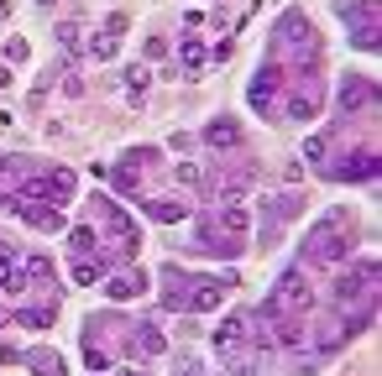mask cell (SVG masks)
<instances>
[{
    "label": "cell",
    "mask_w": 382,
    "mask_h": 376,
    "mask_svg": "<svg viewBox=\"0 0 382 376\" xmlns=\"http://www.w3.org/2000/svg\"><path fill=\"white\" fill-rule=\"evenodd\" d=\"M84 52H89V58H100V63H105V58H115V37H110V32H105V37H89Z\"/></svg>",
    "instance_id": "18"
},
{
    "label": "cell",
    "mask_w": 382,
    "mask_h": 376,
    "mask_svg": "<svg viewBox=\"0 0 382 376\" xmlns=\"http://www.w3.org/2000/svg\"><path fill=\"white\" fill-rule=\"evenodd\" d=\"M189 272H178V266H163V308H173V314H189Z\"/></svg>",
    "instance_id": "10"
},
{
    "label": "cell",
    "mask_w": 382,
    "mask_h": 376,
    "mask_svg": "<svg viewBox=\"0 0 382 376\" xmlns=\"http://www.w3.org/2000/svg\"><path fill=\"white\" fill-rule=\"evenodd\" d=\"M314 58H320V32L304 21V11H288L272 32V63L283 74H309Z\"/></svg>",
    "instance_id": "1"
},
{
    "label": "cell",
    "mask_w": 382,
    "mask_h": 376,
    "mask_svg": "<svg viewBox=\"0 0 382 376\" xmlns=\"http://www.w3.org/2000/svg\"><path fill=\"white\" fill-rule=\"evenodd\" d=\"M11 16V0H0V21H6Z\"/></svg>",
    "instance_id": "28"
},
{
    "label": "cell",
    "mask_w": 382,
    "mask_h": 376,
    "mask_svg": "<svg viewBox=\"0 0 382 376\" xmlns=\"http://www.w3.org/2000/svg\"><path fill=\"white\" fill-rule=\"evenodd\" d=\"M278 89H283V69H278V63H262L257 78H252V89H246L252 110L257 115H272V110H278Z\"/></svg>",
    "instance_id": "5"
},
{
    "label": "cell",
    "mask_w": 382,
    "mask_h": 376,
    "mask_svg": "<svg viewBox=\"0 0 382 376\" xmlns=\"http://www.w3.org/2000/svg\"><path fill=\"white\" fill-rule=\"evenodd\" d=\"M37 6H52V0H37Z\"/></svg>",
    "instance_id": "29"
},
{
    "label": "cell",
    "mask_w": 382,
    "mask_h": 376,
    "mask_svg": "<svg viewBox=\"0 0 382 376\" xmlns=\"http://www.w3.org/2000/svg\"><path fill=\"white\" fill-rule=\"evenodd\" d=\"M194 246H199L204 257H236V251H241V240H236L226 225L215 220V209H209L204 220H199V230H194Z\"/></svg>",
    "instance_id": "4"
},
{
    "label": "cell",
    "mask_w": 382,
    "mask_h": 376,
    "mask_svg": "<svg viewBox=\"0 0 382 376\" xmlns=\"http://www.w3.org/2000/svg\"><path fill=\"white\" fill-rule=\"evenodd\" d=\"M26 277H52V262L47 257H32V262H26Z\"/></svg>",
    "instance_id": "25"
},
{
    "label": "cell",
    "mask_w": 382,
    "mask_h": 376,
    "mask_svg": "<svg viewBox=\"0 0 382 376\" xmlns=\"http://www.w3.org/2000/svg\"><path fill=\"white\" fill-rule=\"evenodd\" d=\"M11 324V308H0V329H6Z\"/></svg>",
    "instance_id": "27"
},
{
    "label": "cell",
    "mask_w": 382,
    "mask_h": 376,
    "mask_svg": "<svg viewBox=\"0 0 382 376\" xmlns=\"http://www.w3.org/2000/svg\"><path fill=\"white\" fill-rule=\"evenodd\" d=\"M304 157H309V163H325V157H330V136H309L304 141Z\"/></svg>",
    "instance_id": "20"
},
{
    "label": "cell",
    "mask_w": 382,
    "mask_h": 376,
    "mask_svg": "<svg viewBox=\"0 0 382 376\" xmlns=\"http://www.w3.org/2000/svg\"><path fill=\"white\" fill-rule=\"evenodd\" d=\"M204 141L220 146V152H226V146H241V126H236L231 115H215V120H209V131H204Z\"/></svg>",
    "instance_id": "14"
},
{
    "label": "cell",
    "mask_w": 382,
    "mask_h": 376,
    "mask_svg": "<svg viewBox=\"0 0 382 376\" xmlns=\"http://www.w3.org/2000/svg\"><path fill=\"white\" fill-rule=\"evenodd\" d=\"M147 214H152L157 225H178V220H183L189 209H183L178 199H152V204H147Z\"/></svg>",
    "instance_id": "15"
},
{
    "label": "cell",
    "mask_w": 382,
    "mask_h": 376,
    "mask_svg": "<svg viewBox=\"0 0 382 376\" xmlns=\"http://www.w3.org/2000/svg\"><path fill=\"white\" fill-rule=\"evenodd\" d=\"M351 235H357V214L351 209H330V214H320V220L309 225L304 251L314 262H340L351 251Z\"/></svg>",
    "instance_id": "2"
},
{
    "label": "cell",
    "mask_w": 382,
    "mask_h": 376,
    "mask_svg": "<svg viewBox=\"0 0 382 376\" xmlns=\"http://www.w3.org/2000/svg\"><path fill=\"white\" fill-rule=\"evenodd\" d=\"M16 366H32V371H58V376H63V356H52V351H21Z\"/></svg>",
    "instance_id": "16"
},
{
    "label": "cell",
    "mask_w": 382,
    "mask_h": 376,
    "mask_svg": "<svg viewBox=\"0 0 382 376\" xmlns=\"http://www.w3.org/2000/svg\"><path fill=\"white\" fill-rule=\"evenodd\" d=\"M58 47H79V21H58Z\"/></svg>",
    "instance_id": "23"
},
{
    "label": "cell",
    "mask_w": 382,
    "mask_h": 376,
    "mask_svg": "<svg viewBox=\"0 0 382 376\" xmlns=\"http://www.w3.org/2000/svg\"><path fill=\"white\" fill-rule=\"evenodd\" d=\"M226 288H236V277H194L189 282V314L220 308V303H226Z\"/></svg>",
    "instance_id": "8"
},
{
    "label": "cell",
    "mask_w": 382,
    "mask_h": 376,
    "mask_svg": "<svg viewBox=\"0 0 382 376\" xmlns=\"http://www.w3.org/2000/svg\"><path fill=\"white\" fill-rule=\"evenodd\" d=\"M204 63V47L199 42H183V69H199Z\"/></svg>",
    "instance_id": "24"
},
{
    "label": "cell",
    "mask_w": 382,
    "mask_h": 376,
    "mask_svg": "<svg viewBox=\"0 0 382 376\" xmlns=\"http://www.w3.org/2000/svg\"><path fill=\"white\" fill-rule=\"evenodd\" d=\"M252 183H257V168H252V163H241V168L231 172V178H220V183H215V199H220V204H236V199H241Z\"/></svg>",
    "instance_id": "12"
},
{
    "label": "cell",
    "mask_w": 382,
    "mask_h": 376,
    "mask_svg": "<svg viewBox=\"0 0 382 376\" xmlns=\"http://www.w3.org/2000/svg\"><path fill=\"white\" fill-rule=\"evenodd\" d=\"M100 272H105V262H89L84 257V262L74 266V282H84V288H89V282H100Z\"/></svg>",
    "instance_id": "19"
},
{
    "label": "cell",
    "mask_w": 382,
    "mask_h": 376,
    "mask_svg": "<svg viewBox=\"0 0 382 376\" xmlns=\"http://www.w3.org/2000/svg\"><path fill=\"white\" fill-rule=\"evenodd\" d=\"M126 351H131V356H163L168 340L157 334V324H131V329H126Z\"/></svg>",
    "instance_id": "11"
},
{
    "label": "cell",
    "mask_w": 382,
    "mask_h": 376,
    "mask_svg": "<svg viewBox=\"0 0 382 376\" xmlns=\"http://www.w3.org/2000/svg\"><path fill=\"white\" fill-rule=\"evenodd\" d=\"M325 178H330V183H372L377 178V152L361 146V152L335 157V163H325Z\"/></svg>",
    "instance_id": "3"
},
{
    "label": "cell",
    "mask_w": 382,
    "mask_h": 376,
    "mask_svg": "<svg viewBox=\"0 0 382 376\" xmlns=\"http://www.w3.org/2000/svg\"><path fill=\"white\" fill-rule=\"evenodd\" d=\"M26 58V42H21V37H11V42H6V63H21Z\"/></svg>",
    "instance_id": "26"
},
{
    "label": "cell",
    "mask_w": 382,
    "mask_h": 376,
    "mask_svg": "<svg viewBox=\"0 0 382 376\" xmlns=\"http://www.w3.org/2000/svg\"><path fill=\"white\" fill-rule=\"evenodd\" d=\"M11 319H21V324H32V329H47L52 324V308H16Z\"/></svg>",
    "instance_id": "17"
},
{
    "label": "cell",
    "mask_w": 382,
    "mask_h": 376,
    "mask_svg": "<svg viewBox=\"0 0 382 376\" xmlns=\"http://www.w3.org/2000/svg\"><path fill=\"white\" fill-rule=\"evenodd\" d=\"M141 288H147V277H141V272H121V277L105 282V298H110V303H131Z\"/></svg>",
    "instance_id": "13"
},
{
    "label": "cell",
    "mask_w": 382,
    "mask_h": 376,
    "mask_svg": "<svg viewBox=\"0 0 382 376\" xmlns=\"http://www.w3.org/2000/svg\"><path fill=\"white\" fill-rule=\"evenodd\" d=\"M320 105H325V89H320V78H314V74H294L288 115H294V120H314V115H320Z\"/></svg>",
    "instance_id": "6"
},
{
    "label": "cell",
    "mask_w": 382,
    "mask_h": 376,
    "mask_svg": "<svg viewBox=\"0 0 382 376\" xmlns=\"http://www.w3.org/2000/svg\"><path fill=\"white\" fill-rule=\"evenodd\" d=\"M69 246L79 251V257H89V251L100 246V235H95V230H74V235H69Z\"/></svg>",
    "instance_id": "21"
},
{
    "label": "cell",
    "mask_w": 382,
    "mask_h": 376,
    "mask_svg": "<svg viewBox=\"0 0 382 376\" xmlns=\"http://www.w3.org/2000/svg\"><path fill=\"white\" fill-rule=\"evenodd\" d=\"M173 178H178V183H189V188H199V183H204V172H199V163H178V168H173Z\"/></svg>",
    "instance_id": "22"
},
{
    "label": "cell",
    "mask_w": 382,
    "mask_h": 376,
    "mask_svg": "<svg viewBox=\"0 0 382 376\" xmlns=\"http://www.w3.org/2000/svg\"><path fill=\"white\" fill-rule=\"evenodd\" d=\"M372 100H377V84H372V78H361V74L340 78V110H346V115L366 110V105H372Z\"/></svg>",
    "instance_id": "9"
},
{
    "label": "cell",
    "mask_w": 382,
    "mask_h": 376,
    "mask_svg": "<svg viewBox=\"0 0 382 376\" xmlns=\"http://www.w3.org/2000/svg\"><path fill=\"white\" fill-rule=\"evenodd\" d=\"M11 214H21L32 230H63V209L58 204H47V199H11Z\"/></svg>",
    "instance_id": "7"
}]
</instances>
